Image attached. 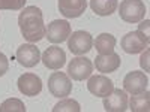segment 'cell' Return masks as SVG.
<instances>
[{"label": "cell", "instance_id": "6da1fadb", "mask_svg": "<svg viewBox=\"0 0 150 112\" xmlns=\"http://www.w3.org/2000/svg\"><path fill=\"white\" fill-rule=\"evenodd\" d=\"M18 24L21 34L24 39L30 43L39 42L42 37H45V24L42 20V10L36 6L23 8L21 14L18 17Z\"/></svg>", "mask_w": 150, "mask_h": 112}, {"label": "cell", "instance_id": "7a4b0ae2", "mask_svg": "<svg viewBox=\"0 0 150 112\" xmlns=\"http://www.w3.org/2000/svg\"><path fill=\"white\" fill-rule=\"evenodd\" d=\"M117 8L125 22H140L146 15V6L141 0H122Z\"/></svg>", "mask_w": 150, "mask_h": 112}, {"label": "cell", "instance_id": "3957f363", "mask_svg": "<svg viewBox=\"0 0 150 112\" xmlns=\"http://www.w3.org/2000/svg\"><path fill=\"white\" fill-rule=\"evenodd\" d=\"M93 46V39L89 32L84 30H77L69 34L68 37V48L69 51L75 55H84L92 49Z\"/></svg>", "mask_w": 150, "mask_h": 112}, {"label": "cell", "instance_id": "277c9868", "mask_svg": "<svg viewBox=\"0 0 150 112\" xmlns=\"http://www.w3.org/2000/svg\"><path fill=\"white\" fill-rule=\"evenodd\" d=\"M92 72H93V63L87 57L77 55L68 64V76L72 78L74 81H84L90 76Z\"/></svg>", "mask_w": 150, "mask_h": 112}, {"label": "cell", "instance_id": "5b68a950", "mask_svg": "<svg viewBox=\"0 0 150 112\" xmlns=\"http://www.w3.org/2000/svg\"><path fill=\"white\" fill-rule=\"evenodd\" d=\"M48 90L54 97H66L72 91V81L63 72H54L48 78Z\"/></svg>", "mask_w": 150, "mask_h": 112}, {"label": "cell", "instance_id": "8992f818", "mask_svg": "<svg viewBox=\"0 0 150 112\" xmlns=\"http://www.w3.org/2000/svg\"><path fill=\"white\" fill-rule=\"evenodd\" d=\"M122 48L125 52L128 54H138L143 52L144 49L149 48V37L144 36L141 32H129L128 34H125L122 37V42H120Z\"/></svg>", "mask_w": 150, "mask_h": 112}, {"label": "cell", "instance_id": "52a82bcc", "mask_svg": "<svg viewBox=\"0 0 150 112\" xmlns=\"http://www.w3.org/2000/svg\"><path fill=\"white\" fill-rule=\"evenodd\" d=\"M71 34V24L66 20H54L45 29V37L51 43L65 42Z\"/></svg>", "mask_w": 150, "mask_h": 112}, {"label": "cell", "instance_id": "ba28073f", "mask_svg": "<svg viewBox=\"0 0 150 112\" xmlns=\"http://www.w3.org/2000/svg\"><path fill=\"white\" fill-rule=\"evenodd\" d=\"M123 88L129 94H138L144 93L149 88V78L147 75L138 70H132L129 72L123 79Z\"/></svg>", "mask_w": 150, "mask_h": 112}, {"label": "cell", "instance_id": "9c48e42d", "mask_svg": "<svg viewBox=\"0 0 150 112\" xmlns=\"http://www.w3.org/2000/svg\"><path fill=\"white\" fill-rule=\"evenodd\" d=\"M104 109L107 112H125L128 109L126 91L120 88H112V91L104 97Z\"/></svg>", "mask_w": 150, "mask_h": 112}, {"label": "cell", "instance_id": "30bf717a", "mask_svg": "<svg viewBox=\"0 0 150 112\" xmlns=\"http://www.w3.org/2000/svg\"><path fill=\"white\" fill-rule=\"evenodd\" d=\"M41 60L45 67L51 69V70H59L66 63V54L60 46L53 45L45 49V52L41 55Z\"/></svg>", "mask_w": 150, "mask_h": 112}, {"label": "cell", "instance_id": "8fae6325", "mask_svg": "<svg viewBox=\"0 0 150 112\" xmlns=\"http://www.w3.org/2000/svg\"><path fill=\"white\" fill-rule=\"evenodd\" d=\"M17 61L24 67H35L41 61V52L33 43H24L17 49Z\"/></svg>", "mask_w": 150, "mask_h": 112}, {"label": "cell", "instance_id": "7c38bea8", "mask_svg": "<svg viewBox=\"0 0 150 112\" xmlns=\"http://www.w3.org/2000/svg\"><path fill=\"white\" fill-rule=\"evenodd\" d=\"M112 88H114V84L112 81L105 76V75H95V76H89V82H87V90H89L93 96L96 97H105L108 96Z\"/></svg>", "mask_w": 150, "mask_h": 112}, {"label": "cell", "instance_id": "4fadbf2b", "mask_svg": "<svg viewBox=\"0 0 150 112\" xmlns=\"http://www.w3.org/2000/svg\"><path fill=\"white\" fill-rule=\"evenodd\" d=\"M18 90L24 96H36L42 90V81L39 76H36L35 73H24L18 78Z\"/></svg>", "mask_w": 150, "mask_h": 112}, {"label": "cell", "instance_id": "5bb4252c", "mask_svg": "<svg viewBox=\"0 0 150 112\" xmlns=\"http://www.w3.org/2000/svg\"><path fill=\"white\" fill-rule=\"evenodd\" d=\"M87 8L86 0H59V10L66 18H78Z\"/></svg>", "mask_w": 150, "mask_h": 112}, {"label": "cell", "instance_id": "9a60e30c", "mask_svg": "<svg viewBox=\"0 0 150 112\" xmlns=\"http://www.w3.org/2000/svg\"><path fill=\"white\" fill-rule=\"evenodd\" d=\"M122 60L116 52H111V54H99L95 58V63L93 66L96 67L98 72H102V73H110V72H116L120 67Z\"/></svg>", "mask_w": 150, "mask_h": 112}, {"label": "cell", "instance_id": "2e32d148", "mask_svg": "<svg viewBox=\"0 0 150 112\" xmlns=\"http://www.w3.org/2000/svg\"><path fill=\"white\" fill-rule=\"evenodd\" d=\"M119 0H90V8L99 17H108L116 12Z\"/></svg>", "mask_w": 150, "mask_h": 112}, {"label": "cell", "instance_id": "e0dca14e", "mask_svg": "<svg viewBox=\"0 0 150 112\" xmlns=\"http://www.w3.org/2000/svg\"><path fill=\"white\" fill-rule=\"evenodd\" d=\"M128 106L132 112H147L150 109V94L146 90L144 93L132 94L131 100H128Z\"/></svg>", "mask_w": 150, "mask_h": 112}, {"label": "cell", "instance_id": "ac0fdd59", "mask_svg": "<svg viewBox=\"0 0 150 112\" xmlns=\"http://www.w3.org/2000/svg\"><path fill=\"white\" fill-rule=\"evenodd\" d=\"M116 37L110 34V33H102L96 37V41L93 42L96 51L99 54H111L114 52V46H116Z\"/></svg>", "mask_w": 150, "mask_h": 112}, {"label": "cell", "instance_id": "d6986e66", "mask_svg": "<svg viewBox=\"0 0 150 112\" xmlns=\"http://www.w3.org/2000/svg\"><path fill=\"white\" fill-rule=\"evenodd\" d=\"M80 111H81L80 103L74 99H63L53 108V112H80Z\"/></svg>", "mask_w": 150, "mask_h": 112}, {"label": "cell", "instance_id": "ffe728a7", "mask_svg": "<svg viewBox=\"0 0 150 112\" xmlns=\"http://www.w3.org/2000/svg\"><path fill=\"white\" fill-rule=\"evenodd\" d=\"M0 112H26V106L20 99H8L0 105Z\"/></svg>", "mask_w": 150, "mask_h": 112}, {"label": "cell", "instance_id": "44dd1931", "mask_svg": "<svg viewBox=\"0 0 150 112\" xmlns=\"http://www.w3.org/2000/svg\"><path fill=\"white\" fill-rule=\"evenodd\" d=\"M27 0H0V9L3 10H20L24 8Z\"/></svg>", "mask_w": 150, "mask_h": 112}, {"label": "cell", "instance_id": "7402d4cb", "mask_svg": "<svg viewBox=\"0 0 150 112\" xmlns=\"http://www.w3.org/2000/svg\"><path fill=\"white\" fill-rule=\"evenodd\" d=\"M8 69H9L8 57H6L3 52H0V76H3V75L8 72Z\"/></svg>", "mask_w": 150, "mask_h": 112}, {"label": "cell", "instance_id": "603a6c76", "mask_svg": "<svg viewBox=\"0 0 150 112\" xmlns=\"http://www.w3.org/2000/svg\"><path fill=\"white\" fill-rule=\"evenodd\" d=\"M149 58H150V51H149V49H144V52H143V55H141V58H140V64H141V67L144 69V72H149V70H150Z\"/></svg>", "mask_w": 150, "mask_h": 112}, {"label": "cell", "instance_id": "cb8c5ba5", "mask_svg": "<svg viewBox=\"0 0 150 112\" xmlns=\"http://www.w3.org/2000/svg\"><path fill=\"white\" fill-rule=\"evenodd\" d=\"M149 24H150V21H149V20H144V21L140 24V27H138V32H141V33H143L144 36H147V37L150 36V33H149V27H150V26H149Z\"/></svg>", "mask_w": 150, "mask_h": 112}]
</instances>
